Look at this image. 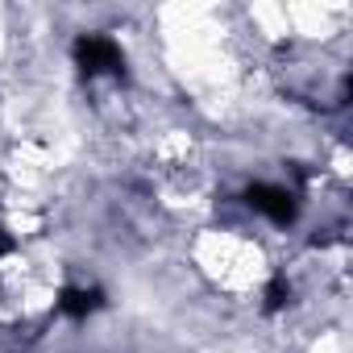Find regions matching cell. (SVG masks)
Wrapping results in <instances>:
<instances>
[{
    "instance_id": "1",
    "label": "cell",
    "mask_w": 353,
    "mask_h": 353,
    "mask_svg": "<svg viewBox=\"0 0 353 353\" xmlns=\"http://www.w3.org/2000/svg\"><path fill=\"white\" fill-rule=\"evenodd\" d=\"M75 59H79V67L88 75H96V71H121V50L108 38H96V34H88V38L75 42Z\"/></svg>"
},
{
    "instance_id": "2",
    "label": "cell",
    "mask_w": 353,
    "mask_h": 353,
    "mask_svg": "<svg viewBox=\"0 0 353 353\" xmlns=\"http://www.w3.org/2000/svg\"><path fill=\"white\" fill-rule=\"evenodd\" d=\"M245 200H250L258 212H266L270 221H279V225H287V221L295 216V204H291V196H287L283 188H270V183H254V188L245 192Z\"/></svg>"
},
{
    "instance_id": "3",
    "label": "cell",
    "mask_w": 353,
    "mask_h": 353,
    "mask_svg": "<svg viewBox=\"0 0 353 353\" xmlns=\"http://www.w3.org/2000/svg\"><path fill=\"white\" fill-rule=\"evenodd\" d=\"M96 291H63V299H59V307L67 312V316H88L92 307H96Z\"/></svg>"
},
{
    "instance_id": "4",
    "label": "cell",
    "mask_w": 353,
    "mask_h": 353,
    "mask_svg": "<svg viewBox=\"0 0 353 353\" xmlns=\"http://www.w3.org/2000/svg\"><path fill=\"white\" fill-rule=\"evenodd\" d=\"M283 299H287V291H283V283H274L270 287V307H283Z\"/></svg>"
}]
</instances>
